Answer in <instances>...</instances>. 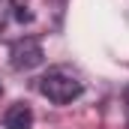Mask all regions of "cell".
<instances>
[{
	"mask_svg": "<svg viewBox=\"0 0 129 129\" xmlns=\"http://www.w3.org/2000/svg\"><path fill=\"white\" fill-rule=\"evenodd\" d=\"M39 90H42V96H48L54 105H66V102H72V99L81 96L84 84L69 69H51L48 75L39 78Z\"/></svg>",
	"mask_w": 129,
	"mask_h": 129,
	"instance_id": "1",
	"label": "cell"
},
{
	"mask_svg": "<svg viewBox=\"0 0 129 129\" xmlns=\"http://www.w3.org/2000/svg\"><path fill=\"white\" fill-rule=\"evenodd\" d=\"M45 60V51L36 39H18L12 45V66L15 69H36Z\"/></svg>",
	"mask_w": 129,
	"mask_h": 129,
	"instance_id": "2",
	"label": "cell"
},
{
	"mask_svg": "<svg viewBox=\"0 0 129 129\" xmlns=\"http://www.w3.org/2000/svg\"><path fill=\"white\" fill-rule=\"evenodd\" d=\"M3 126H6V129H30V126H33V111H30V105H24V102L9 105L6 114H3Z\"/></svg>",
	"mask_w": 129,
	"mask_h": 129,
	"instance_id": "3",
	"label": "cell"
},
{
	"mask_svg": "<svg viewBox=\"0 0 129 129\" xmlns=\"http://www.w3.org/2000/svg\"><path fill=\"white\" fill-rule=\"evenodd\" d=\"M123 99H126V114H129V87H126V93H123Z\"/></svg>",
	"mask_w": 129,
	"mask_h": 129,
	"instance_id": "4",
	"label": "cell"
}]
</instances>
